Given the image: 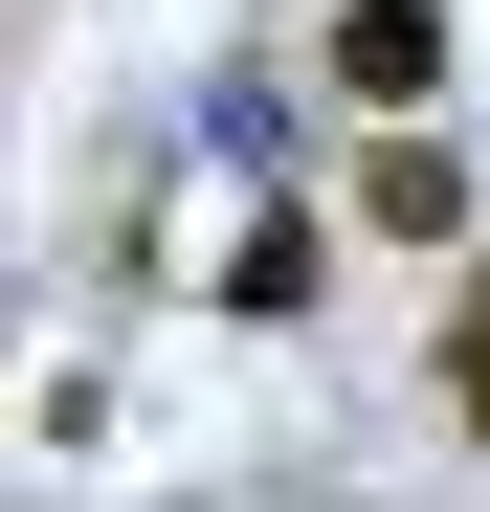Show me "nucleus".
<instances>
[{
  "instance_id": "4",
  "label": "nucleus",
  "mask_w": 490,
  "mask_h": 512,
  "mask_svg": "<svg viewBox=\"0 0 490 512\" xmlns=\"http://www.w3.org/2000/svg\"><path fill=\"white\" fill-rule=\"evenodd\" d=\"M446 423H468V446H490V268L446 290Z\"/></svg>"
},
{
  "instance_id": "3",
  "label": "nucleus",
  "mask_w": 490,
  "mask_h": 512,
  "mask_svg": "<svg viewBox=\"0 0 490 512\" xmlns=\"http://www.w3.org/2000/svg\"><path fill=\"white\" fill-rule=\"evenodd\" d=\"M201 290H223V312H312V223L268 201V223H245V245H223V268H201Z\"/></svg>"
},
{
  "instance_id": "2",
  "label": "nucleus",
  "mask_w": 490,
  "mask_h": 512,
  "mask_svg": "<svg viewBox=\"0 0 490 512\" xmlns=\"http://www.w3.org/2000/svg\"><path fill=\"white\" fill-rule=\"evenodd\" d=\"M357 223H379V245H468V156H446L424 112H379V156H357Z\"/></svg>"
},
{
  "instance_id": "1",
  "label": "nucleus",
  "mask_w": 490,
  "mask_h": 512,
  "mask_svg": "<svg viewBox=\"0 0 490 512\" xmlns=\"http://www.w3.org/2000/svg\"><path fill=\"white\" fill-rule=\"evenodd\" d=\"M312 90H335V112H446V0H335Z\"/></svg>"
}]
</instances>
